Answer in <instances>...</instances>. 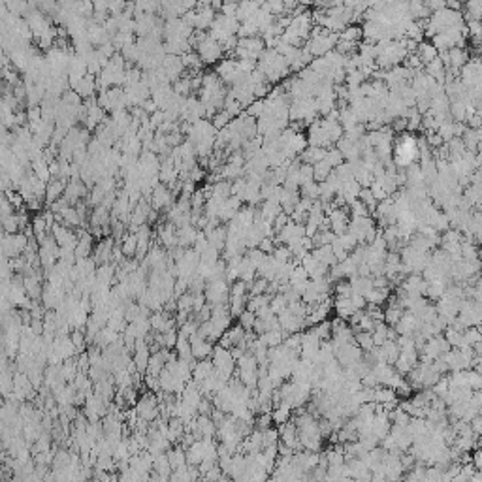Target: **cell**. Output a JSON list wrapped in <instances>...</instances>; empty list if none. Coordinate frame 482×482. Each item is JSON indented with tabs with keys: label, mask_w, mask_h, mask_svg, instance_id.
<instances>
[{
	"label": "cell",
	"mask_w": 482,
	"mask_h": 482,
	"mask_svg": "<svg viewBox=\"0 0 482 482\" xmlns=\"http://www.w3.org/2000/svg\"><path fill=\"white\" fill-rule=\"evenodd\" d=\"M258 70L264 73L266 80L270 83H277V81L284 80L292 72L286 59L279 53L275 47H266L260 60H258Z\"/></svg>",
	"instance_id": "6da1fadb"
},
{
	"label": "cell",
	"mask_w": 482,
	"mask_h": 482,
	"mask_svg": "<svg viewBox=\"0 0 482 482\" xmlns=\"http://www.w3.org/2000/svg\"><path fill=\"white\" fill-rule=\"evenodd\" d=\"M416 159H420L418 138H415L413 132H403L394 143V162L397 168H407L415 164Z\"/></svg>",
	"instance_id": "7a4b0ae2"
},
{
	"label": "cell",
	"mask_w": 482,
	"mask_h": 482,
	"mask_svg": "<svg viewBox=\"0 0 482 482\" xmlns=\"http://www.w3.org/2000/svg\"><path fill=\"white\" fill-rule=\"evenodd\" d=\"M337 42H339V34L337 32H331L324 27H315L309 40L305 42V47L309 49L313 57H324V55H328L330 51L336 49Z\"/></svg>",
	"instance_id": "3957f363"
},
{
	"label": "cell",
	"mask_w": 482,
	"mask_h": 482,
	"mask_svg": "<svg viewBox=\"0 0 482 482\" xmlns=\"http://www.w3.org/2000/svg\"><path fill=\"white\" fill-rule=\"evenodd\" d=\"M239 27H241V21L238 17H230V15H217L215 21H213L211 28H209V34H211L215 40H218L220 44L226 42L232 36H238Z\"/></svg>",
	"instance_id": "277c9868"
},
{
	"label": "cell",
	"mask_w": 482,
	"mask_h": 482,
	"mask_svg": "<svg viewBox=\"0 0 482 482\" xmlns=\"http://www.w3.org/2000/svg\"><path fill=\"white\" fill-rule=\"evenodd\" d=\"M204 294L211 307L218 304H228L230 302V283L226 279H209L205 284Z\"/></svg>",
	"instance_id": "5b68a950"
},
{
	"label": "cell",
	"mask_w": 482,
	"mask_h": 482,
	"mask_svg": "<svg viewBox=\"0 0 482 482\" xmlns=\"http://www.w3.org/2000/svg\"><path fill=\"white\" fill-rule=\"evenodd\" d=\"M27 245H28V238L23 232H17V234H8V232H4V238H2V254H4V258L23 256Z\"/></svg>",
	"instance_id": "8992f818"
},
{
	"label": "cell",
	"mask_w": 482,
	"mask_h": 482,
	"mask_svg": "<svg viewBox=\"0 0 482 482\" xmlns=\"http://www.w3.org/2000/svg\"><path fill=\"white\" fill-rule=\"evenodd\" d=\"M134 407H136V411H138L139 418L147 420L149 424L155 422V420H157V418L160 416L159 396H155V392H153V394H143V396L138 399V403H136Z\"/></svg>",
	"instance_id": "52a82bcc"
},
{
	"label": "cell",
	"mask_w": 482,
	"mask_h": 482,
	"mask_svg": "<svg viewBox=\"0 0 482 482\" xmlns=\"http://www.w3.org/2000/svg\"><path fill=\"white\" fill-rule=\"evenodd\" d=\"M194 28L183 17L168 19L164 23V38L166 40H191Z\"/></svg>",
	"instance_id": "ba28073f"
},
{
	"label": "cell",
	"mask_w": 482,
	"mask_h": 482,
	"mask_svg": "<svg viewBox=\"0 0 482 482\" xmlns=\"http://www.w3.org/2000/svg\"><path fill=\"white\" fill-rule=\"evenodd\" d=\"M173 194H175V192H173L170 187L164 185V183H159V185L153 189L151 194H149V196H143V198L149 200L157 211H162V209H168V207L173 204Z\"/></svg>",
	"instance_id": "9c48e42d"
},
{
	"label": "cell",
	"mask_w": 482,
	"mask_h": 482,
	"mask_svg": "<svg viewBox=\"0 0 482 482\" xmlns=\"http://www.w3.org/2000/svg\"><path fill=\"white\" fill-rule=\"evenodd\" d=\"M115 245H117V239L113 238V236L100 238V241L94 245V249H93V258L96 260V264L102 266V264H109V262H112V254H113Z\"/></svg>",
	"instance_id": "30bf717a"
},
{
	"label": "cell",
	"mask_w": 482,
	"mask_h": 482,
	"mask_svg": "<svg viewBox=\"0 0 482 482\" xmlns=\"http://www.w3.org/2000/svg\"><path fill=\"white\" fill-rule=\"evenodd\" d=\"M162 70H164V73L170 78V81H177L179 78H183L187 72L185 68V62H183V59L179 57V55H166L164 60H162Z\"/></svg>",
	"instance_id": "8fae6325"
},
{
	"label": "cell",
	"mask_w": 482,
	"mask_h": 482,
	"mask_svg": "<svg viewBox=\"0 0 482 482\" xmlns=\"http://www.w3.org/2000/svg\"><path fill=\"white\" fill-rule=\"evenodd\" d=\"M200 119H205V107L202 104V100L196 98V96H187V104L185 109H183V115H181V121L192 125Z\"/></svg>",
	"instance_id": "7c38bea8"
},
{
	"label": "cell",
	"mask_w": 482,
	"mask_h": 482,
	"mask_svg": "<svg viewBox=\"0 0 482 482\" xmlns=\"http://www.w3.org/2000/svg\"><path fill=\"white\" fill-rule=\"evenodd\" d=\"M191 345H192V356L196 358V360H204V358L213 356V349H215V345H213L209 339L202 337L200 333L191 337Z\"/></svg>",
	"instance_id": "4fadbf2b"
},
{
	"label": "cell",
	"mask_w": 482,
	"mask_h": 482,
	"mask_svg": "<svg viewBox=\"0 0 482 482\" xmlns=\"http://www.w3.org/2000/svg\"><path fill=\"white\" fill-rule=\"evenodd\" d=\"M87 189L89 187L81 181V179H70L64 191V198L70 202V205H78L83 200V196H87Z\"/></svg>",
	"instance_id": "5bb4252c"
},
{
	"label": "cell",
	"mask_w": 482,
	"mask_h": 482,
	"mask_svg": "<svg viewBox=\"0 0 482 482\" xmlns=\"http://www.w3.org/2000/svg\"><path fill=\"white\" fill-rule=\"evenodd\" d=\"M241 204H243V202H241L238 196H234V194H232L230 198H228L225 204L220 205V211H218V218H220V223H230L232 218H234L239 213V209L243 207Z\"/></svg>",
	"instance_id": "9a60e30c"
},
{
	"label": "cell",
	"mask_w": 482,
	"mask_h": 482,
	"mask_svg": "<svg viewBox=\"0 0 482 482\" xmlns=\"http://www.w3.org/2000/svg\"><path fill=\"white\" fill-rule=\"evenodd\" d=\"M57 220L62 223V225L70 226V228H80V226L85 225V220H83V217H81L80 209L73 207V205H68L66 209H62V211L57 215Z\"/></svg>",
	"instance_id": "2e32d148"
},
{
	"label": "cell",
	"mask_w": 482,
	"mask_h": 482,
	"mask_svg": "<svg viewBox=\"0 0 482 482\" xmlns=\"http://www.w3.org/2000/svg\"><path fill=\"white\" fill-rule=\"evenodd\" d=\"M66 185H68V179H51V181L47 183L46 204L51 205L53 202L62 198V196H64V191H66Z\"/></svg>",
	"instance_id": "e0dca14e"
},
{
	"label": "cell",
	"mask_w": 482,
	"mask_h": 482,
	"mask_svg": "<svg viewBox=\"0 0 482 482\" xmlns=\"http://www.w3.org/2000/svg\"><path fill=\"white\" fill-rule=\"evenodd\" d=\"M168 358H170V349H160L157 350V352H153L151 354V360H149V367H147L145 373H149V375H160V371L166 367V362H168Z\"/></svg>",
	"instance_id": "ac0fdd59"
},
{
	"label": "cell",
	"mask_w": 482,
	"mask_h": 482,
	"mask_svg": "<svg viewBox=\"0 0 482 482\" xmlns=\"http://www.w3.org/2000/svg\"><path fill=\"white\" fill-rule=\"evenodd\" d=\"M213 371H215V363H213L211 358H204V360H198L196 362V365H194V369H192V381H196V383H202L204 379H207L209 375H213Z\"/></svg>",
	"instance_id": "d6986e66"
},
{
	"label": "cell",
	"mask_w": 482,
	"mask_h": 482,
	"mask_svg": "<svg viewBox=\"0 0 482 482\" xmlns=\"http://www.w3.org/2000/svg\"><path fill=\"white\" fill-rule=\"evenodd\" d=\"M298 202H300V192L292 191V189H284V187H283L281 198H279V204H281V207H283V211L288 213V215H292V213H294V209H296Z\"/></svg>",
	"instance_id": "ffe728a7"
},
{
	"label": "cell",
	"mask_w": 482,
	"mask_h": 482,
	"mask_svg": "<svg viewBox=\"0 0 482 482\" xmlns=\"http://www.w3.org/2000/svg\"><path fill=\"white\" fill-rule=\"evenodd\" d=\"M200 230L196 228L194 225H189V226H183V228H177V239H179V247H185V249H189V247H192L194 245V241H196V238H198Z\"/></svg>",
	"instance_id": "44dd1931"
},
{
	"label": "cell",
	"mask_w": 482,
	"mask_h": 482,
	"mask_svg": "<svg viewBox=\"0 0 482 482\" xmlns=\"http://www.w3.org/2000/svg\"><path fill=\"white\" fill-rule=\"evenodd\" d=\"M121 336H123V333H119V331L112 330L109 326H104V328H102V330L98 331L96 339H94V345L104 350V349H107V347H109L112 343H115V341H117V339H119Z\"/></svg>",
	"instance_id": "7402d4cb"
},
{
	"label": "cell",
	"mask_w": 482,
	"mask_h": 482,
	"mask_svg": "<svg viewBox=\"0 0 482 482\" xmlns=\"http://www.w3.org/2000/svg\"><path fill=\"white\" fill-rule=\"evenodd\" d=\"M433 14L428 8V4L424 0H409V17L415 21L428 19L429 15Z\"/></svg>",
	"instance_id": "603a6c76"
},
{
	"label": "cell",
	"mask_w": 482,
	"mask_h": 482,
	"mask_svg": "<svg viewBox=\"0 0 482 482\" xmlns=\"http://www.w3.org/2000/svg\"><path fill=\"white\" fill-rule=\"evenodd\" d=\"M168 460H170V463H172L173 471H177V469H185L187 465H189V462H187V450L183 449L181 444H177V447H173V449L168 450Z\"/></svg>",
	"instance_id": "cb8c5ba5"
},
{
	"label": "cell",
	"mask_w": 482,
	"mask_h": 482,
	"mask_svg": "<svg viewBox=\"0 0 482 482\" xmlns=\"http://www.w3.org/2000/svg\"><path fill=\"white\" fill-rule=\"evenodd\" d=\"M333 307H336V313L337 317L341 318H350L354 313H356V305H354V302L350 300V298H336V304H333ZM362 311V309H360Z\"/></svg>",
	"instance_id": "d4e9b609"
},
{
	"label": "cell",
	"mask_w": 482,
	"mask_h": 482,
	"mask_svg": "<svg viewBox=\"0 0 482 482\" xmlns=\"http://www.w3.org/2000/svg\"><path fill=\"white\" fill-rule=\"evenodd\" d=\"M326 151H328V149H324V147L309 145L304 153H302V155H300V160H302V162H305V164L315 166L317 162L324 160V157H326Z\"/></svg>",
	"instance_id": "484cf974"
},
{
	"label": "cell",
	"mask_w": 482,
	"mask_h": 482,
	"mask_svg": "<svg viewBox=\"0 0 482 482\" xmlns=\"http://www.w3.org/2000/svg\"><path fill=\"white\" fill-rule=\"evenodd\" d=\"M155 473L159 475V478H170L172 475V463L168 460V452H162V454L155 456Z\"/></svg>",
	"instance_id": "4316f807"
},
{
	"label": "cell",
	"mask_w": 482,
	"mask_h": 482,
	"mask_svg": "<svg viewBox=\"0 0 482 482\" xmlns=\"http://www.w3.org/2000/svg\"><path fill=\"white\" fill-rule=\"evenodd\" d=\"M416 55L420 57L422 64H429L431 60H435L439 57V49H437L433 44H428V42H420L418 47H416Z\"/></svg>",
	"instance_id": "83f0119b"
},
{
	"label": "cell",
	"mask_w": 482,
	"mask_h": 482,
	"mask_svg": "<svg viewBox=\"0 0 482 482\" xmlns=\"http://www.w3.org/2000/svg\"><path fill=\"white\" fill-rule=\"evenodd\" d=\"M281 211H283V207H281V204H279V202H273V200H264V204H262V207H260V211H258V213H260V215H262L266 220L273 223Z\"/></svg>",
	"instance_id": "f1b7e54d"
},
{
	"label": "cell",
	"mask_w": 482,
	"mask_h": 482,
	"mask_svg": "<svg viewBox=\"0 0 482 482\" xmlns=\"http://www.w3.org/2000/svg\"><path fill=\"white\" fill-rule=\"evenodd\" d=\"M181 59H183V62H185V68L189 70V72H200V68H202V64H204V60H202V57L198 55V51L196 49H191V51H187L185 55H181Z\"/></svg>",
	"instance_id": "f546056e"
},
{
	"label": "cell",
	"mask_w": 482,
	"mask_h": 482,
	"mask_svg": "<svg viewBox=\"0 0 482 482\" xmlns=\"http://www.w3.org/2000/svg\"><path fill=\"white\" fill-rule=\"evenodd\" d=\"M121 249L125 252L126 258H136V251H138V236L128 232L125 238L121 239Z\"/></svg>",
	"instance_id": "4dcf8cb0"
},
{
	"label": "cell",
	"mask_w": 482,
	"mask_h": 482,
	"mask_svg": "<svg viewBox=\"0 0 482 482\" xmlns=\"http://www.w3.org/2000/svg\"><path fill=\"white\" fill-rule=\"evenodd\" d=\"M30 168H32V172L36 173V175H38L42 181H46V183H49V181L53 179V175H51V168H49V162H47L44 157H42V159H38V160H34Z\"/></svg>",
	"instance_id": "1f68e13d"
},
{
	"label": "cell",
	"mask_w": 482,
	"mask_h": 482,
	"mask_svg": "<svg viewBox=\"0 0 482 482\" xmlns=\"http://www.w3.org/2000/svg\"><path fill=\"white\" fill-rule=\"evenodd\" d=\"M465 21H482V0L465 2Z\"/></svg>",
	"instance_id": "d6a6232c"
},
{
	"label": "cell",
	"mask_w": 482,
	"mask_h": 482,
	"mask_svg": "<svg viewBox=\"0 0 482 482\" xmlns=\"http://www.w3.org/2000/svg\"><path fill=\"white\" fill-rule=\"evenodd\" d=\"M313 170H315V181L322 183V181H326V179L331 175V172H333V166H331L328 160L324 159V160H320V162H317V164L313 166Z\"/></svg>",
	"instance_id": "836d02e7"
},
{
	"label": "cell",
	"mask_w": 482,
	"mask_h": 482,
	"mask_svg": "<svg viewBox=\"0 0 482 482\" xmlns=\"http://www.w3.org/2000/svg\"><path fill=\"white\" fill-rule=\"evenodd\" d=\"M354 343H356L362 350H365V352H369V350L375 347L373 333H371V331H365V330L356 331V336H354Z\"/></svg>",
	"instance_id": "e575fe53"
},
{
	"label": "cell",
	"mask_w": 482,
	"mask_h": 482,
	"mask_svg": "<svg viewBox=\"0 0 482 482\" xmlns=\"http://www.w3.org/2000/svg\"><path fill=\"white\" fill-rule=\"evenodd\" d=\"M271 420H273V424H277V426H283L284 422H288V420H290V407L281 403L279 407H275V409L271 411Z\"/></svg>",
	"instance_id": "d590c367"
},
{
	"label": "cell",
	"mask_w": 482,
	"mask_h": 482,
	"mask_svg": "<svg viewBox=\"0 0 482 482\" xmlns=\"http://www.w3.org/2000/svg\"><path fill=\"white\" fill-rule=\"evenodd\" d=\"M262 6H264L271 15H275V17H283V15L288 12V8H286V4H284V0H264Z\"/></svg>",
	"instance_id": "8d00e7d4"
},
{
	"label": "cell",
	"mask_w": 482,
	"mask_h": 482,
	"mask_svg": "<svg viewBox=\"0 0 482 482\" xmlns=\"http://www.w3.org/2000/svg\"><path fill=\"white\" fill-rule=\"evenodd\" d=\"M300 194H302V198L318 200L320 198V183H317V181L305 183V185L300 187Z\"/></svg>",
	"instance_id": "74e56055"
},
{
	"label": "cell",
	"mask_w": 482,
	"mask_h": 482,
	"mask_svg": "<svg viewBox=\"0 0 482 482\" xmlns=\"http://www.w3.org/2000/svg\"><path fill=\"white\" fill-rule=\"evenodd\" d=\"M362 38H363V30H362V27H356V25L347 27L345 30H341V32H339V40L358 42V44H360V40H362Z\"/></svg>",
	"instance_id": "f35d334b"
},
{
	"label": "cell",
	"mask_w": 482,
	"mask_h": 482,
	"mask_svg": "<svg viewBox=\"0 0 482 482\" xmlns=\"http://www.w3.org/2000/svg\"><path fill=\"white\" fill-rule=\"evenodd\" d=\"M2 228H4V232H8V234H17V232H21L17 211L8 215V217H2Z\"/></svg>",
	"instance_id": "ab89813d"
},
{
	"label": "cell",
	"mask_w": 482,
	"mask_h": 482,
	"mask_svg": "<svg viewBox=\"0 0 482 482\" xmlns=\"http://www.w3.org/2000/svg\"><path fill=\"white\" fill-rule=\"evenodd\" d=\"M264 106H266V100L264 98H256L254 102H251L249 106L245 107V113L251 115L252 119H258L262 113H264Z\"/></svg>",
	"instance_id": "60d3db41"
},
{
	"label": "cell",
	"mask_w": 482,
	"mask_h": 482,
	"mask_svg": "<svg viewBox=\"0 0 482 482\" xmlns=\"http://www.w3.org/2000/svg\"><path fill=\"white\" fill-rule=\"evenodd\" d=\"M238 320L245 330H252V328H254V322H256V313L251 309H245L243 313L238 317Z\"/></svg>",
	"instance_id": "b9f144b4"
},
{
	"label": "cell",
	"mask_w": 482,
	"mask_h": 482,
	"mask_svg": "<svg viewBox=\"0 0 482 482\" xmlns=\"http://www.w3.org/2000/svg\"><path fill=\"white\" fill-rule=\"evenodd\" d=\"M232 119H234V117H232V115L226 112V109H220V112H218L217 115H215V117L211 119V123L215 125V128H217V130H223V128H226V126L230 125Z\"/></svg>",
	"instance_id": "7bdbcfd3"
},
{
	"label": "cell",
	"mask_w": 482,
	"mask_h": 482,
	"mask_svg": "<svg viewBox=\"0 0 482 482\" xmlns=\"http://www.w3.org/2000/svg\"><path fill=\"white\" fill-rule=\"evenodd\" d=\"M177 339H179V331L175 330V328L164 331V333H162V343H164V349H173V347H175V343H177Z\"/></svg>",
	"instance_id": "ee69618b"
},
{
	"label": "cell",
	"mask_w": 482,
	"mask_h": 482,
	"mask_svg": "<svg viewBox=\"0 0 482 482\" xmlns=\"http://www.w3.org/2000/svg\"><path fill=\"white\" fill-rule=\"evenodd\" d=\"M205 175H207V172H205L202 166L196 164L194 168H192L191 173H189V175H187L185 179H191V181H194V183H202V181L205 179Z\"/></svg>",
	"instance_id": "f6af8a7d"
},
{
	"label": "cell",
	"mask_w": 482,
	"mask_h": 482,
	"mask_svg": "<svg viewBox=\"0 0 482 482\" xmlns=\"http://www.w3.org/2000/svg\"><path fill=\"white\" fill-rule=\"evenodd\" d=\"M258 249H260V251H264L266 254H271V252L275 251V243H273V236H268V238L262 239V241H260V245H258Z\"/></svg>",
	"instance_id": "bcb514c9"
},
{
	"label": "cell",
	"mask_w": 482,
	"mask_h": 482,
	"mask_svg": "<svg viewBox=\"0 0 482 482\" xmlns=\"http://www.w3.org/2000/svg\"><path fill=\"white\" fill-rule=\"evenodd\" d=\"M258 2H260V4H262V2H264V0H258Z\"/></svg>",
	"instance_id": "7dc6e473"
}]
</instances>
